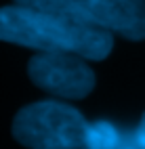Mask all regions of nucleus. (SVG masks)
Here are the masks:
<instances>
[{
	"label": "nucleus",
	"mask_w": 145,
	"mask_h": 149,
	"mask_svg": "<svg viewBox=\"0 0 145 149\" xmlns=\"http://www.w3.org/2000/svg\"><path fill=\"white\" fill-rule=\"evenodd\" d=\"M118 149H141V145H139V141H137V134H135V130H128L126 139H124V143H122Z\"/></svg>",
	"instance_id": "6"
},
{
	"label": "nucleus",
	"mask_w": 145,
	"mask_h": 149,
	"mask_svg": "<svg viewBox=\"0 0 145 149\" xmlns=\"http://www.w3.org/2000/svg\"><path fill=\"white\" fill-rule=\"evenodd\" d=\"M126 134H128V130H122L112 122L99 120V122H89L86 139H89L91 149H118L124 143Z\"/></svg>",
	"instance_id": "5"
},
{
	"label": "nucleus",
	"mask_w": 145,
	"mask_h": 149,
	"mask_svg": "<svg viewBox=\"0 0 145 149\" xmlns=\"http://www.w3.org/2000/svg\"><path fill=\"white\" fill-rule=\"evenodd\" d=\"M135 134H137V141H139L141 149H145V113H143V118H141L139 126L135 128Z\"/></svg>",
	"instance_id": "7"
},
{
	"label": "nucleus",
	"mask_w": 145,
	"mask_h": 149,
	"mask_svg": "<svg viewBox=\"0 0 145 149\" xmlns=\"http://www.w3.org/2000/svg\"><path fill=\"white\" fill-rule=\"evenodd\" d=\"M13 134L30 149H91L89 122L76 107L61 101H40L15 116Z\"/></svg>",
	"instance_id": "2"
},
{
	"label": "nucleus",
	"mask_w": 145,
	"mask_h": 149,
	"mask_svg": "<svg viewBox=\"0 0 145 149\" xmlns=\"http://www.w3.org/2000/svg\"><path fill=\"white\" fill-rule=\"evenodd\" d=\"M32 82L59 99H82L95 86V74L84 57L65 51L38 53L27 65Z\"/></svg>",
	"instance_id": "3"
},
{
	"label": "nucleus",
	"mask_w": 145,
	"mask_h": 149,
	"mask_svg": "<svg viewBox=\"0 0 145 149\" xmlns=\"http://www.w3.org/2000/svg\"><path fill=\"white\" fill-rule=\"evenodd\" d=\"M0 40L38 53L65 51L101 61L112 53V34L74 0H15L0 8Z\"/></svg>",
	"instance_id": "1"
},
{
	"label": "nucleus",
	"mask_w": 145,
	"mask_h": 149,
	"mask_svg": "<svg viewBox=\"0 0 145 149\" xmlns=\"http://www.w3.org/2000/svg\"><path fill=\"white\" fill-rule=\"evenodd\" d=\"M97 25L126 40L145 38V0H74Z\"/></svg>",
	"instance_id": "4"
}]
</instances>
